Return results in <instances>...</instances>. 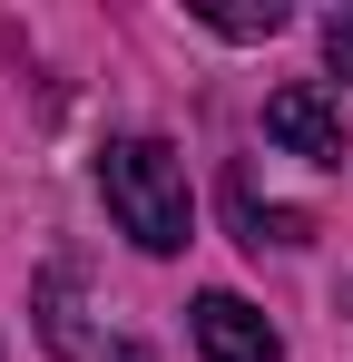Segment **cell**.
<instances>
[{
    "instance_id": "52a82bcc",
    "label": "cell",
    "mask_w": 353,
    "mask_h": 362,
    "mask_svg": "<svg viewBox=\"0 0 353 362\" xmlns=\"http://www.w3.org/2000/svg\"><path fill=\"white\" fill-rule=\"evenodd\" d=\"M324 59H334V78H353V10L324 20Z\"/></svg>"
},
{
    "instance_id": "7a4b0ae2",
    "label": "cell",
    "mask_w": 353,
    "mask_h": 362,
    "mask_svg": "<svg viewBox=\"0 0 353 362\" xmlns=\"http://www.w3.org/2000/svg\"><path fill=\"white\" fill-rule=\"evenodd\" d=\"M265 137L304 157V167H344V108L314 88V78H285L275 98H265Z\"/></svg>"
},
{
    "instance_id": "5b68a950",
    "label": "cell",
    "mask_w": 353,
    "mask_h": 362,
    "mask_svg": "<svg viewBox=\"0 0 353 362\" xmlns=\"http://www.w3.org/2000/svg\"><path fill=\"white\" fill-rule=\"evenodd\" d=\"M226 206H235V226H245V245L265 255V245H304L314 235V216H294V206H255V186L226 177Z\"/></svg>"
},
{
    "instance_id": "6da1fadb",
    "label": "cell",
    "mask_w": 353,
    "mask_h": 362,
    "mask_svg": "<svg viewBox=\"0 0 353 362\" xmlns=\"http://www.w3.org/2000/svg\"><path fill=\"white\" fill-rule=\"evenodd\" d=\"M99 196H108L118 235L138 255H176L186 245V157L167 137H108L99 147Z\"/></svg>"
},
{
    "instance_id": "277c9868",
    "label": "cell",
    "mask_w": 353,
    "mask_h": 362,
    "mask_svg": "<svg viewBox=\"0 0 353 362\" xmlns=\"http://www.w3.org/2000/svg\"><path fill=\"white\" fill-rule=\"evenodd\" d=\"M30 313H40V343H50L59 362H89V294H79V264H50L40 294H30Z\"/></svg>"
},
{
    "instance_id": "3957f363",
    "label": "cell",
    "mask_w": 353,
    "mask_h": 362,
    "mask_svg": "<svg viewBox=\"0 0 353 362\" xmlns=\"http://www.w3.org/2000/svg\"><path fill=\"white\" fill-rule=\"evenodd\" d=\"M196 353L206 362H285V343L245 294H196Z\"/></svg>"
},
{
    "instance_id": "8992f818",
    "label": "cell",
    "mask_w": 353,
    "mask_h": 362,
    "mask_svg": "<svg viewBox=\"0 0 353 362\" xmlns=\"http://www.w3.org/2000/svg\"><path fill=\"white\" fill-rule=\"evenodd\" d=\"M206 30H226V40H275V30H285V10H275V0H265V10H255V0H245V10L216 0V10H206Z\"/></svg>"
},
{
    "instance_id": "ba28073f",
    "label": "cell",
    "mask_w": 353,
    "mask_h": 362,
    "mask_svg": "<svg viewBox=\"0 0 353 362\" xmlns=\"http://www.w3.org/2000/svg\"><path fill=\"white\" fill-rule=\"evenodd\" d=\"M108 362H157V353H147V343H108Z\"/></svg>"
}]
</instances>
